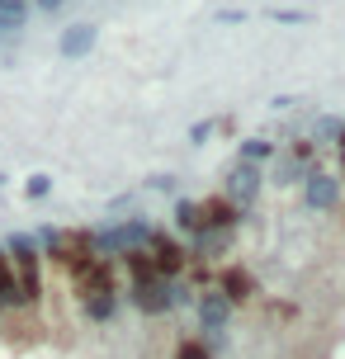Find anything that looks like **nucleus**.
Masks as SVG:
<instances>
[{"label":"nucleus","mask_w":345,"mask_h":359,"mask_svg":"<svg viewBox=\"0 0 345 359\" xmlns=\"http://www.w3.org/2000/svg\"><path fill=\"white\" fill-rule=\"evenodd\" d=\"M255 194H260V170H255L251 161H241L227 170V203H236V208H251Z\"/></svg>","instance_id":"nucleus-1"},{"label":"nucleus","mask_w":345,"mask_h":359,"mask_svg":"<svg viewBox=\"0 0 345 359\" xmlns=\"http://www.w3.org/2000/svg\"><path fill=\"white\" fill-rule=\"evenodd\" d=\"M303 198H308V208H317V213H331L341 203V184L331 175H322V170H312V175H303Z\"/></svg>","instance_id":"nucleus-2"},{"label":"nucleus","mask_w":345,"mask_h":359,"mask_svg":"<svg viewBox=\"0 0 345 359\" xmlns=\"http://www.w3.org/2000/svg\"><path fill=\"white\" fill-rule=\"evenodd\" d=\"M62 57H86L95 48V24H72V29H62Z\"/></svg>","instance_id":"nucleus-3"},{"label":"nucleus","mask_w":345,"mask_h":359,"mask_svg":"<svg viewBox=\"0 0 345 359\" xmlns=\"http://www.w3.org/2000/svg\"><path fill=\"white\" fill-rule=\"evenodd\" d=\"M29 19V0H0V34H19Z\"/></svg>","instance_id":"nucleus-4"},{"label":"nucleus","mask_w":345,"mask_h":359,"mask_svg":"<svg viewBox=\"0 0 345 359\" xmlns=\"http://www.w3.org/2000/svg\"><path fill=\"white\" fill-rule=\"evenodd\" d=\"M270 151H274V147L265 142V137H251V142H241V156H246V161H265Z\"/></svg>","instance_id":"nucleus-5"},{"label":"nucleus","mask_w":345,"mask_h":359,"mask_svg":"<svg viewBox=\"0 0 345 359\" xmlns=\"http://www.w3.org/2000/svg\"><path fill=\"white\" fill-rule=\"evenodd\" d=\"M270 19H274V24H308L312 15H308V10H274Z\"/></svg>","instance_id":"nucleus-6"},{"label":"nucleus","mask_w":345,"mask_h":359,"mask_svg":"<svg viewBox=\"0 0 345 359\" xmlns=\"http://www.w3.org/2000/svg\"><path fill=\"white\" fill-rule=\"evenodd\" d=\"M48 194V175H34L29 180V198H43Z\"/></svg>","instance_id":"nucleus-7"},{"label":"nucleus","mask_w":345,"mask_h":359,"mask_svg":"<svg viewBox=\"0 0 345 359\" xmlns=\"http://www.w3.org/2000/svg\"><path fill=\"white\" fill-rule=\"evenodd\" d=\"M222 24H236V19H246V10H218Z\"/></svg>","instance_id":"nucleus-8"},{"label":"nucleus","mask_w":345,"mask_h":359,"mask_svg":"<svg viewBox=\"0 0 345 359\" xmlns=\"http://www.w3.org/2000/svg\"><path fill=\"white\" fill-rule=\"evenodd\" d=\"M38 10H48V15H53V10H62V0H34Z\"/></svg>","instance_id":"nucleus-9"},{"label":"nucleus","mask_w":345,"mask_h":359,"mask_svg":"<svg viewBox=\"0 0 345 359\" xmlns=\"http://www.w3.org/2000/svg\"><path fill=\"white\" fill-rule=\"evenodd\" d=\"M0 180H5V175H0Z\"/></svg>","instance_id":"nucleus-10"}]
</instances>
